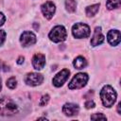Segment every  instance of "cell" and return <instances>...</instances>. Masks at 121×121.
Returning a JSON list of instances; mask_svg holds the SVG:
<instances>
[{
	"label": "cell",
	"instance_id": "cell-1",
	"mask_svg": "<svg viewBox=\"0 0 121 121\" xmlns=\"http://www.w3.org/2000/svg\"><path fill=\"white\" fill-rule=\"evenodd\" d=\"M116 96H117L116 92L110 85H105L100 91V98L102 104L107 108H111L114 104L116 100Z\"/></svg>",
	"mask_w": 121,
	"mask_h": 121
},
{
	"label": "cell",
	"instance_id": "cell-2",
	"mask_svg": "<svg viewBox=\"0 0 121 121\" xmlns=\"http://www.w3.org/2000/svg\"><path fill=\"white\" fill-rule=\"evenodd\" d=\"M19 111L18 106L9 98L8 97H1L0 98V115L3 116H9L17 113Z\"/></svg>",
	"mask_w": 121,
	"mask_h": 121
},
{
	"label": "cell",
	"instance_id": "cell-3",
	"mask_svg": "<svg viewBox=\"0 0 121 121\" xmlns=\"http://www.w3.org/2000/svg\"><path fill=\"white\" fill-rule=\"evenodd\" d=\"M48 37L53 43H60L66 39L67 32L63 26H56L51 29Z\"/></svg>",
	"mask_w": 121,
	"mask_h": 121
},
{
	"label": "cell",
	"instance_id": "cell-4",
	"mask_svg": "<svg viewBox=\"0 0 121 121\" xmlns=\"http://www.w3.org/2000/svg\"><path fill=\"white\" fill-rule=\"evenodd\" d=\"M91 30L88 25L83 23H77L72 27V34L75 38L78 39H83L88 38L90 36Z\"/></svg>",
	"mask_w": 121,
	"mask_h": 121
},
{
	"label": "cell",
	"instance_id": "cell-5",
	"mask_svg": "<svg viewBox=\"0 0 121 121\" xmlns=\"http://www.w3.org/2000/svg\"><path fill=\"white\" fill-rule=\"evenodd\" d=\"M88 79H89V77L86 73H78L72 78V80L68 84V88L70 90L80 89L86 85Z\"/></svg>",
	"mask_w": 121,
	"mask_h": 121
},
{
	"label": "cell",
	"instance_id": "cell-6",
	"mask_svg": "<svg viewBox=\"0 0 121 121\" xmlns=\"http://www.w3.org/2000/svg\"><path fill=\"white\" fill-rule=\"evenodd\" d=\"M43 81V77L39 73L31 72V73L26 74V77H25V82L27 85H30V86L40 85Z\"/></svg>",
	"mask_w": 121,
	"mask_h": 121
},
{
	"label": "cell",
	"instance_id": "cell-7",
	"mask_svg": "<svg viewBox=\"0 0 121 121\" xmlns=\"http://www.w3.org/2000/svg\"><path fill=\"white\" fill-rule=\"evenodd\" d=\"M36 35L31 31H25L22 33L20 38V43L24 47L31 46L36 43Z\"/></svg>",
	"mask_w": 121,
	"mask_h": 121
},
{
	"label": "cell",
	"instance_id": "cell-8",
	"mask_svg": "<svg viewBox=\"0 0 121 121\" xmlns=\"http://www.w3.org/2000/svg\"><path fill=\"white\" fill-rule=\"evenodd\" d=\"M70 75V71L68 69H62L60 72H59L54 78H53V84L56 87H60L63 85V83L67 80V78H69Z\"/></svg>",
	"mask_w": 121,
	"mask_h": 121
},
{
	"label": "cell",
	"instance_id": "cell-9",
	"mask_svg": "<svg viewBox=\"0 0 121 121\" xmlns=\"http://www.w3.org/2000/svg\"><path fill=\"white\" fill-rule=\"evenodd\" d=\"M41 10L46 19H51L56 11V6L53 2L47 1L41 6Z\"/></svg>",
	"mask_w": 121,
	"mask_h": 121
},
{
	"label": "cell",
	"instance_id": "cell-10",
	"mask_svg": "<svg viewBox=\"0 0 121 121\" xmlns=\"http://www.w3.org/2000/svg\"><path fill=\"white\" fill-rule=\"evenodd\" d=\"M103 42H104V35L102 33L101 27L96 26L94 30V34H93V37L91 39V45L92 46H97V45L101 44Z\"/></svg>",
	"mask_w": 121,
	"mask_h": 121
},
{
	"label": "cell",
	"instance_id": "cell-11",
	"mask_svg": "<svg viewBox=\"0 0 121 121\" xmlns=\"http://www.w3.org/2000/svg\"><path fill=\"white\" fill-rule=\"evenodd\" d=\"M121 38V35H120V31L117 30V29H112V30H110L107 34V40L109 42V43L111 45H118L119 43H120V39Z\"/></svg>",
	"mask_w": 121,
	"mask_h": 121
},
{
	"label": "cell",
	"instance_id": "cell-12",
	"mask_svg": "<svg viewBox=\"0 0 121 121\" xmlns=\"http://www.w3.org/2000/svg\"><path fill=\"white\" fill-rule=\"evenodd\" d=\"M32 65L36 70H42L45 65V57L43 54H35L32 58Z\"/></svg>",
	"mask_w": 121,
	"mask_h": 121
},
{
	"label": "cell",
	"instance_id": "cell-13",
	"mask_svg": "<svg viewBox=\"0 0 121 121\" xmlns=\"http://www.w3.org/2000/svg\"><path fill=\"white\" fill-rule=\"evenodd\" d=\"M79 112V107L74 103H65L62 107V112L67 116H73L78 114Z\"/></svg>",
	"mask_w": 121,
	"mask_h": 121
},
{
	"label": "cell",
	"instance_id": "cell-14",
	"mask_svg": "<svg viewBox=\"0 0 121 121\" xmlns=\"http://www.w3.org/2000/svg\"><path fill=\"white\" fill-rule=\"evenodd\" d=\"M73 65H74V67H75L76 69H78V70H79V69H83V68L86 67V65H87V60H85L84 57L78 56V57H77V58L74 60Z\"/></svg>",
	"mask_w": 121,
	"mask_h": 121
},
{
	"label": "cell",
	"instance_id": "cell-15",
	"mask_svg": "<svg viewBox=\"0 0 121 121\" xmlns=\"http://www.w3.org/2000/svg\"><path fill=\"white\" fill-rule=\"evenodd\" d=\"M98 9H99V4H95V5L88 6L86 8V9H85L86 15L89 16V17H92V16L95 15L96 12L98 11Z\"/></svg>",
	"mask_w": 121,
	"mask_h": 121
},
{
	"label": "cell",
	"instance_id": "cell-16",
	"mask_svg": "<svg viewBox=\"0 0 121 121\" xmlns=\"http://www.w3.org/2000/svg\"><path fill=\"white\" fill-rule=\"evenodd\" d=\"M65 8L68 12H74L77 8V2L75 0H65Z\"/></svg>",
	"mask_w": 121,
	"mask_h": 121
},
{
	"label": "cell",
	"instance_id": "cell-17",
	"mask_svg": "<svg viewBox=\"0 0 121 121\" xmlns=\"http://www.w3.org/2000/svg\"><path fill=\"white\" fill-rule=\"evenodd\" d=\"M121 5V0H107L106 6L108 9H114L119 8Z\"/></svg>",
	"mask_w": 121,
	"mask_h": 121
},
{
	"label": "cell",
	"instance_id": "cell-18",
	"mask_svg": "<svg viewBox=\"0 0 121 121\" xmlns=\"http://www.w3.org/2000/svg\"><path fill=\"white\" fill-rule=\"evenodd\" d=\"M16 85H17V80L14 77H11L7 80V86L9 89H14L16 87Z\"/></svg>",
	"mask_w": 121,
	"mask_h": 121
},
{
	"label": "cell",
	"instance_id": "cell-19",
	"mask_svg": "<svg viewBox=\"0 0 121 121\" xmlns=\"http://www.w3.org/2000/svg\"><path fill=\"white\" fill-rule=\"evenodd\" d=\"M91 119L92 120H106L107 118L102 113H94L93 115H91Z\"/></svg>",
	"mask_w": 121,
	"mask_h": 121
},
{
	"label": "cell",
	"instance_id": "cell-20",
	"mask_svg": "<svg viewBox=\"0 0 121 121\" xmlns=\"http://www.w3.org/2000/svg\"><path fill=\"white\" fill-rule=\"evenodd\" d=\"M49 98H50V97H49V95H43L42 96V98H41L40 102H39L40 106H45V105L48 103Z\"/></svg>",
	"mask_w": 121,
	"mask_h": 121
},
{
	"label": "cell",
	"instance_id": "cell-21",
	"mask_svg": "<svg viewBox=\"0 0 121 121\" xmlns=\"http://www.w3.org/2000/svg\"><path fill=\"white\" fill-rule=\"evenodd\" d=\"M6 40V32L2 29H0V45H2L4 43Z\"/></svg>",
	"mask_w": 121,
	"mask_h": 121
},
{
	"label": "cell",
	"instance_id": "cell-22",
	"mask_svg": "<svg viewBox=\"0 0 121 121\" xmlns=\"http://www.w3.org/2000/svg\"><path fill=\"white\" fill-rule=\"evenodd\" d=\"M85 107H86V109L94 108V107H95V102H94L93 100L89 99V100H87V101L85 102Z\"/></svg>",
	"mask_w": 121,
	"mask_h": 121
},
{
	"label": "cell",
	"instance_id": "cell-23",
	"mask_svg": "<svg viewBox=\"0 0 121 121\" xmlns=\"http://www.w3.org/2000/svg\"><path fill=\"white\" fill-rule=\"evenodd\" d=\"M5 21H6V17H5V15H4L2 12H0V26L4 25Z\"/></svg>",
	"mask_w": 121,
	"mask_h": 121
},
{
	"label": "cell",
	"instance_id": "cell-24",
	"mask_svg": "<svg viewBox=\"0 0 121 121\" xmlns=\"http://www.w3.org/2000/svg\"><path fill=\"white\" fill-rule=\"evenodd\" d=\"M24 62V57H20L19 59H18V60H17V63L18 64H22Z\"/></svg>",
	"mask_w": 121,
	"mask_h": 121
},
{
	"label": "cell",
	"instance_id": "cell-25",
	"mask_svg": "<svg viewBox=\"0 0 121 121\" xmlns=\"http://www.w3.org/2000/svg\"><path fill=\"white\" fill-rule=\"evenodd\" d=\"M120 109H121V103L119 102V103H118V105H117V112H118V113H121Z\"/></svg>",
	"mask_w": 121,
	"mask_h": 121
},
{
	"label": "cell",
	"instance_id": "cell-26",
	"mask_svg": "<svg viewBox=\"0 0 121 121\" xmlns=\"http://www.w3.org/2000/svg\"><path fill=\"white\" fill-rule=\"evenodd\" d=\"M1 87H2V84H1V78H0V90H1Z\"/></svg>",
	"mask_w": 121,
	"mask_h": 121
}]
</instances>
